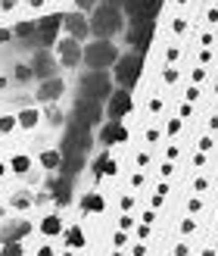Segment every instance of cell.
Segmentation results:
<instances>
[{
  "label": "cell",
  "instance_id": "1",
  "mask_svg": "<svg viewBox=\"0 0 218 256\" xmlns=\"http://www.w3.org/2000/svg\"><path fill=\"white\" fill-rule=\"evenodd\" d=\"M78 91L84 100H94V104H103V100L112 97V78H109V72H94V69H87L81 78H78Z\"/></svg>",
  "mask_w": 218,
  "mask_h": 256
},
{
  "label": "cell",
  "instance_id": "2",
  "mask_svg": "<svg viewBox=\"0 0 218 256\" xmlns=\"http://www.w3.org/2000/svg\"><path fill=\"white\" fill-rule=\"evenodd\" d=\"M122 10H112V6H103L100 4L94 12H91V34H97V41H109L112 34L122 32Z\"/></svg>",
  "mask_w": 218,
  "mask_h": 256
},
{
  "label": "cell",
  "instance_id": "3",
  "mask_svg": "<svg viewBox=\"0 0 218 256\" xmlns=\"http://www.w3.org/2000/svg\"><path fill=\"white\" fill-rule=\"evenodd\" d=\"M119 50H115V44L112 41H97V44H87L84 47V66L87 69H94V72H106L109 66H115L119 62Z\"/></svg>",
  "mask_w": 218,
  "mask_h": 256
},
{
  "label": "cell",
  "instance_id": "4",
  "mask_svg": "<svg viewBox=\"0 0 218 256\" xmlns=\"http://www.w3.org/2000/svg\"><path fill=\"white\" fill-rule=\"evenodd\" d=\"M140 72H144V56L131 50V54H122V56H119V62H115V75H112V78L119 82L125 91H131V88L140 82Z\"/></svg>",
  "mask_w": 218,
  "mask_h": 256
},
{
  "label": "cell",
  "instance_id": "5",
  "mask_svg": "<svg viewBox=\"0 0 218 256\" xmlns=\"http://www.w3.org/2000/svg\"><path fill=\"white\" fill-rule=\"evenodd\" d=\"M153 32H156V19H131V25H128V44L134 47V54L144 56L150 50Z\"/></svg>",
  "mask_w": 218,
  "mask_h": 256
},
{
  "label": "cell",
  "instance_id": "6",
  "mask_svg": "<svg viewBox=\"0 0 218 256\" xmlns=\"http://www.w3.org/2000/svg\"><path fill=\"white\" fill-rule=\"evenodd\" d=\"M59 25H62V16L59 12H47V16L37 19V28H34V38L31 41L41 44V50H50L56 44V38H59Z\"/></svg>",
  "mask_w": 218,
  "mask_h": 256
},
{
  "label": "cell",
  "instance_id": "7",
  "mask_svg": "<svg viewBox=\"0 0 218 256\" xmlns=\"http://www.w3.org/2000/svg\"><path fill=\"white\" fill-rule=\"evenodd\" d=\"M31 72H34V78H41V82H47V78H56V69H59V60L50 54V50H37V54L31 56Z\"/></svg>",
  "mask_w": 218,
  "mask_h": 256
},
{
  "label": "cell",
  "instance_id": "8",
  "mask_svg": "<svg viewBox=\"0 0 218 256\" xmlns=\"http://www.w3.org/2000/svg\"><path fill=\"white\" fill-rule=\"evenodd\" d=\"M106 110H109V122H122L128 112L134 110V97H131V91H125V88H119V91H112V97L106 100Z\"/></svg>",
  "mask_w": 218,
  "mask_h": 256
},
{
  "label": "cell",
  "instance_id": "9",
  "mask_svg": "<svg viewBox=\"0 0 218 256\" xmlns=\"http://www.w3.org/2000/svg\"><path fill=\"white\" fill-rule=\"evenodd\" d=\"M75 122H81V125H87V128H91V125H97L100 119H103V104H94V100H84V97H78V100H75Z\"/></svg>",
  "mask_w": 218,
  "mask_h": 256
},
{
  "label": "cell",
  "instance_id": "10",
  "mask_svg": "<svg viewBox=\"0 0 218 256\" xmlns=\"http://www.w3.org/2000/svg\"><path fill=\"white\" fill-rule=\"evenodd\" d=\"M56 54H59V62L66 69H75L78 62L84 60V47L78 41H72V38H62V41L56 44Z\"/></svg>",
  "mask_w": 218,
  "mask_h": 256
},
{
  "label": "cell",
  "instance_id": "11",
  "mask_svg": "<svg viewBox=\"0 0 218 256\" xmlns=\"http://www.w3.org/2000/svg\"><path fill=\"white\" fill-rule=\"evenodd\" d=\"M62 28L69 32V38L72 41H81V38H87L91 34V22L84 19V12H66V16H62Z\"/></svg>",
  "mask_w": 218,
  "mask_h": 256
},
{
  "label": "cell",
  "instance_id": "12",
  "mask_svg": "<svg viewBox=\"0 0 218 256\" xmlns=\"http://www.w3.org/2000/svg\"><path fill=\"white\" fill-rule=\"evenodd\" d=\"M162 0H125V12L131 19H156Z\"/></svg>",
  "mask_w": 218,
  "mask_h": 256
},
{
  "label": "cell",
  "instance_id": "13",
  "mask_svg": "<svg viewBox=\"0 0 218 256\" xmlns=\"http://www.w3.org/2000/svg\"><path fill=\"white\" fill-rule=\"evenodd\" d=\"M122 140H128V132L122 122H106L103 128H100V144H122Z\"/></svg>",
  "mask_w": 218,
  "mask_h": 256
},
{
  "label": "cell",
  "instance_id": "14",
  "mask_svg": "<svg viewBox=\"0 0 218 256\" xmlns=\"http://www.w3.org/2000/svg\"><path fill=\"white\" fill-rule=\"evenodd\" d=\"M28 234H31V222H25V219L9 222V225L3 228V244H19V240L28 238Z\"/></svg>",
  "mask_w": 218,
  "mask_h": 256
},
{
  "label": "cell",
  "instance_id": "15",
  "mask_svg": "<svg viewBox=\"0 0 218 256\" xmlns=\"http://www.w3.org/2000/svg\"><path fill=\"white\" fill-rule=\"evenodd\" d=\"M62 91H66L62 78H47V82H41V88H37V97H41L44 104H53V100L62 97Z\"/></svg>",
  "mask_w": 218,
  "mask_h": 256
},
{
  "label": "cell",
  "instance_id": "16",
  "mask_svg": "<svg viewBox=\"0 0 218 256\" xmlns=\"http://www.w3.org/2000/svg\"><path fill=\"white\" fill-rule=\"evenodd\" d=\"M72 200V178H56L53 182V203H59V206H66V203Z\"/></svg>",
  "mask_w": 218,
  "mask_h": 256
},
{
  "label": "cell",
  "instance_id": "17",
  "mask_svg": "<svg viewBox=\"0 0 218 256\" xmlns=\"http://www.w3.org/2000/svg\"><path fill=\"white\" fill-rule=\"evenodd\" d=\"M94 175H97V178L115 175V160L109 156V153H103V156H97V162H94Z\"/></svg>",
  "mask_w": 218,
  "mask_h": 256
},
{
  "label": "cell",
  "instance_id": "18",
  "mask_svg": "<svg viewBox=\"0 0 218 256\" xmlns=\"http://www.w3.org/2000/svg\"><path fill=\"white\" fill-rule=\"evenodd\" d=\"M41 232L47 238H56L62 232V219H59V216H44V219H41Z\"/></svg>",
  "mask_w": 218,
  "mask_h": 256
},
{
  "label": "cell",
  "instance_id": "19",
  "mask_svg": "<svg viewBox=\"0 0 218 256\" xmlns=\"http://www.w3.org/2000/svg\"><path fill=\"white\" fill-rule=\"evenodd\" d=\"M66 244L72 247V250H78V247H84V232H81V225H72V228H66Z\"/></svg>",
  "mask_w": 218,
  "mask_h": 256
},
{
  "label": "cell",
  "instance_id": "20",
  "mask_svg": "<svg viewBox=\"0 0 218 256\" xmlns=\"http://www.w3.org/2000/svg\"><path fill=\"white\" fill-rule=\"evenodd\" d=\"M37 162H41L44 169H59V166H62V156H59V150H44L41 156H37Z\"/></svg>",
  "mask_w": 218,
  "mask_h": 256
},
{
  "label": "cell",
  "instance_id": "21",
  "mask_svg": "<svg viewBox=\"0 0 218 256\" xmlns=\"http://www.w3.org/2000/svg\"><path fill=\"white\" fill-rule=\"evenodd\" d=\"M81 210H84V212H100V210H103V197H100L97 190H91V194H84V200H81Z\"/></svg>",
  "mask_w": 218,
  "mask_h": 256
},
{
  "label": "cell",
  "instance_id": "22",
  "mask_svg": "<svg viewBox=\"0 0 218 256\" xmlns=\"http://www.w3.org/2000/svg\"><path fill=\"white\" fill-rule=\"evenodd\" d=\"M16 119H19V125H22V128H37V122H41V112L28 106V110H22Z\"/></svg>",
  "mask_w": 218,
  "mask_h": 256
},
{
  "label": "cell",
  "instance_id": "23",
  "mask_svg": "<svg viewBox=\"0 0 218 256\" xmlns=\"http://www.w3.org/2000/svg\"><path fill=\"white\" fill-rule=\"evenodd\" d=\"M9 169L16 172V175H25V172L31 169V156H25V153H19V156H12V160H9Z\"/></svg>",
  "mask_w": 218,
  "mask_h": 256
},
{
  "label": "cell",
  "instance_id": "24",
  "mask_svg": "<svg viewBox=\"0 0 218 256\" xmlns=\"http://www.w3.org/2000/svg\"><path fill=\"white\" fill-rule=\"evenodd\" d=\"M34 28H37V22H19L16 28H12V34L16 38H34Z\"/></svg>",
  "mask_w": 218,
  "mask_h": 256
},
{
  "label": "cell",
  "instance_id": "25",
  "mask_svg": "<svg viewBox=\"0 0 218 256\" xmlns=\"http://www.w3.org/2000/svg\"><path fill=\"white\" fill-rule=\"evenodd\" d=\"M12 78H16V82H31V78H34V72H31V66H22V62H19L16 72H12Z\"/></svg>",
  "mask_w": 218,
  "mask_h": 256
},
{
  "label": "cell",
  "instance_id": "26",
  "mask_svg": "<svg viewBox=\"0 0 218 256\" xmlns=\"http://www.w3.org/2000/svg\"><path fill=\"white\" fill-rule=\"evenodd\" d=\"M16 125H19V119H16V116H0V132H3V134H9Z\"/></svg>",
  "mask_w": 218,
  "mask_h": 256
},
{
  "label": "cell",
  "instance_id": "27",
  "mask_svg": "<svg viewBox=\"0 0 218 256\" xmlns=\"http://www.w3.org/2000/svg\"><path fill=\"white\" fill-rule=\"evenodd\" d=\"M165 194H169V184H159V188H156V194H153V210H156V206H162Z\"/></svg>",
  "mask_w": 218,
  "mask_h": 256
},
{
  "label": "cell",
  "instance_id": "28",
  "mask_svg": "<svg viewBox=\"0 0 218 256\" xmlns=\"http://www.w3.org/2000/svg\"><path fill=\"white\" fill-rule=\"evenodd\" d=\"M0 256H22V244H3Z\"/></svg>",
  "mask_w": 218,
  "mask_h": 256
},
{
  "label": "cell",
  "instance_id": "29",
  "mask_svg": "<svg viewBox=\"0 0 218 256\" xmlns=\"http://www.w3.org/2000/svg\"><path fill=\"white\" fill-rule=\"evenodd\" d=\"M178 75H181V72H178L175 66H169V69L162 72V82H165V84H175V82H178Z\"/></svg>",
  "mask_w": 218,
  "mask_h": 256
},
{
  "label": "cell",
  "instance_id": "30",
  "mask_svg": "<svg viewBox=\"0 0 218 256\" xmlns=\"http://www.w3.org/2000/svg\"><path fill=\"white\" fill-rule=\"evenodd\" d=\"M190 78H194V88H197V84H203V82H206V69L197 66L194 72H190Z\"/></svg>",
  "mask_w": 218,
  "mask_h": 256
},
{
  "label": "cell",
  "instance_id": "31",
  "mask_svg": "<svg viewBox=\"0 0 218 256\" xmlns=\"http://www.w3.org/2000/svg\"><path fill=\"white\" fill-rule=\"evenodd\" d=\"M12 206H16V210H28V206H31V200L25 197V194H19V197H12Z\"/></svg>",
  "mask_w": 218,
  "mask_h": 256
},
{
  "label": "cell",
  "instance_id": "32",
  "mask_svg": "<svg viewBox=\"0 0 218 256\" xmlns=\"http://www.w3.org/2000/svg\"><path fill=\"white\" fill-rule=\"evenodd\" d=\"M47 119H50V125H59V122H62V112H59L56 106H50V110H47Z\"/></svg>",
  "mask_w": 218,
  "mask_h": 256
},
{
  "label": "cell",
  "instance_id": "33",
  "mask_svg": "<svg viewBox=\"0 0 218 256\" xmlns=\"http://www.w3.org/2000/svg\"><path fill=\"white\" fill-rule=\"evenodd\" d=\"M194 190H197V194H203V190H209V178H206V175H200L197 182H194Z\"/></svg>",
  "mask_w": 218,
  "mask_h": 256
},
{
  "label": "cell",
  "instance_id": "34",
  "mask_svg": "<svg viewBox=\"0 0 218 256\" xmlns=\"http://www.w3.org/2000/svg\"><path fill=\"white\" fill-rule=\"evenodd\" d=\"M172 32L175 34H187V19H175L172 22Z\"/></svg>",
  "mask_w": 218,
  "mask_h": 256
},
{
  "label": "cell",
  "instance_id": "35",
  "mask_svg": "<svg viewBox=\"0 0 218 256\" xmlns=\"http://www.w3.org/2000/svg\"><path fill=\"white\" fill-rule=\"evenodd\" d=\"M75 6H78V12H84V10H97V0H75Z\"/></svg>",
  "mask_w": 218,
  "mask_h": 256
},
{
  "label": "cell",
  "instance_id": "36",
  "mask_svg": "<svg viewBox=\"0 0 218 256\" xmlns=\"http://www.w3.org/2000/svg\"><path fill=\"white\" fill-rule=\"evenodd\" d=\"M119 228H122V232H128V228H134V219H131V212H125L122 219H119Z\"/></svg>",
  "mask_w": 218,
  "mask_h": 256
},
{
  "label": "cell",
  "instance_id": "37",
  "mask_svg": "<svg viewBox=\"0 0 218 256\" xmlns=\"http://www.w3.org/2000/svg\"><path fill=\"white\" fill-rule=\"evenodd\" d=\"M212 41H215V38H212V32H203V34H200V44L206 47V50H212Z\"/></svg>",
  "mask_w": 218,
  "mask_h": 256
},
{
  "label": "cell",
  "instance_id": "38",
  "mask_svg": "<svg viewBox=\"0 0 218 256\" xmlns=\"http://www.w3.org/2000/svg\"><path fill=\"white\" fill-rule=\"evenodd\" d=\"M190 232H197V222L194 219H184L181 222V234H190Z\"/></svg>",
  "mask_w": 218,
  "mask_h": 256
},
{
  "label": "cell",
  "instance_id": "39",
  "mask_svg": "<svg viewBox=\"0 0 218 256\" xmlns=\"http://www.w3.org/2000/svg\"><path fill=\"white\" fill-rule=\"evenodd\" d=\"M206 62H212V50H206V47H203V50H200V66L206 69Z\"/></svg>",
  "mask_w": 218,
  "mask_h": 256
},
{
  "label": "cell",
  "instance_id": "40",
  "mask_svg": "<svg viewBox=\"0 0 218 256\" xmlns=\"http://www.w3.org/2000/svg\"><path fill=\"white\" fill-rule=\"evenodd\" d=\"M165 132H169V134L175 138L178 132H181V119H172V122H169V128H165Z\"/></svg>",
  "mask_w": 218,
  "mask_h": 256
},
{
  "label": "cell",
  "instance_id": "41",
  "mask_svg": "<svg viewBox=\"0 0 218 256\" xmlns=\"http://www.w3.org/2000/svg\"><path fill=\"white\" fill-rule=\"evenodd\" d=\"M190 112H194V106H190V104H181V110H178V119H190Z\"/></svg>",
  "mask_w": 218,
  "mask_h": 256
},
{
  "label": "cell",
  "instance_id": "42",
  "mask_svg": "<svg viewBox=\"0 0 218 256\" xmlns=\"http://www.w3.org/2000/svg\"><path fill=\"white\" fill-rule=\"evenodd\" d=\"M212 150V138L206 134V138H200V153H209Z\"/></svg>",
  "mask_w": 218,
  "mask_h": 256
},
{
  "label": "cell",
  "instance_id": "43",
  "mask_svg": "<svg viewBox=\"0 0 218 256\" xmlns=\"http://www.w3.org/2000/svg\"><path fill=\"white\" fill-rule=\"evenodd\" d=\"M159 140V128H147V144H156Z\"/></svg>",
  "mask_w": 218,
  "mask_h": 256
},
{
  "label": "cell",
  "instance_id": "44",
  "mask_svg": "<svg viewBox=\"0 0 218 256\" xmlns=\"http://www.w3.org/2000/svg\"><path fill=\"white\" fill-rule=\"evenodd\" d=\"M197 97H200V88H194V84H190V88H187V104H194Z\"/></svg>",
  "mask_w": 218,
  "mask_h": 256
},
{
  "label": "cell",
  "instance_id": "45",
  "mask_svg": "<svg viewBox=\"0 0 218 256\" xmlns=\"http://www.w3.org/2000/svg\"><path fill=\"white\" fill-rule=\"evenodd\" d=\"M16 6H19V0H0V10H6V12L16 10Z\"/></svg>",
  "mask_w": 218,
  "mask_h": 256
},
{
  "label": "cell",
  "instance_id": "46",
  "mask_svg": "<svg viewBox=\"0 0 218 256\" xmlns=\"http://www.w3.org/2000/svg\"><path fill=\"white\" fill-rule=\"evenodd\" d=\"M103 6H112V10H125V0H103Z\"/></svg>",
  "mask_w": 218,
  "mask_h": 256
},
{
  "label": "cell",
  "instance_id": "47",
  "mask_svg": "<svg viewBox=\"0 0 218 256\" xmlns=\"http://www.w3.org/2000/svg\"><path fill=\"white\" fill-rule=\"evenodd\" d=\"M150 112H162V100H159V97L150 100Z\"/></svg>",
  "mask_w": 218,
  "mask_h": 256
},
{
  "label": "cell",
  "instance_id": "48",
  "mask_svg": "<svg viewBox=\"0 0 218 256\" xmlns=\"http://www.w3.org/2000/svg\"><path fill=\"white\" fill-rule=\"evenodd\" d=\"M131 206H134V197H131V194H125V197H122V210L128 212V210H131Z\"/></svg>",
  "mask_w": 218,
  "mask_h": 256
},
{
  "label": "cell",
  "instance_id": "49",
  "mask_svg": "<svg viewBox=\"0 0 218 256\" xmlns=\"http://www.w3.org/2000/svg\"><path fill=\"white\" fill-rule=\"evenodd\" d=\"M178 56H181V47H178V44H175V47H169V62H175Z\"/></svg>",
  "mask_w": 218,
  "mask_h": 256
},
{
  "label": "cell",
  "instance_id": "50",
  "mask_svg": "<svg viewBox=\"0 0 218 256\" xmlns=\"http://www.w3.org/2000/svg\"><path fill=\"white\" fill-rule=\"evenodd\" d=\"M140 219H144V225H153V219H156V212H153V210H147L144 216H140Z\"/></svg>",
  "mask_w": 218,
  "mask_h": 256
},
{
  "label": "cell",
  "instance_id": "51",
  "mask_svg": "<svg viewBox=\"0 0 218 256\" xmlns=\"http://www.w3.org/2000/svg\"><path fill=\"white\" fill-rule=\"evenodd\" d=\"M200 210H203V200L194 197V200H190V212H200Z\"/></svg>",
  "mask_w": 218,
  "mask_h": 256
},
{
  "label": "cell",
  "instance_id": "52",
  "mask_svg": "<svg viewBox=\"0 0 218 256\" xmlns=\"http://www.w3.org/2000/svg\"><path fill=\"white\" fill-rule=\"evenodd\" d=\"M37 256H56V253H53V247H50V244H44L41 250H37Z\"/></svg>",
  "mask_w": 218,
  "mask_h": 256
},
{
  "label": "cell",
  "instance_id": "53",
  "mask_svg": "<svg viewBox=\"0 0 218 256\" xmlns=\"http://www.w3.org/2000/svg\"><path fill=\"white\" fill-rule=\"evenodd\" d=\"M172 172H175V166H172V162H162V178H169Z\"/></svg>",
  "mask_w": 218,
  "mask_h": 256
},
{
  "label": "cell",
  "instance_id": "54",
  "mask_svg": "<svg viewBox=\"0 0 218 256\" xmlns=\"http://www.w3.org/2000/svg\"><path fill=\"white\" fill-rule=\"evenodd\" d=\"M112 240H115V247H125V240H128V238H125V232H119V234H115Z\"/></svg>",
  "mask_w": 218,
  "mask_h": 256
},
{
  "label": "cell",
  "instance_id": "55",
  "mask_svg": "<svg viewBox=\"0 0 218 256\" xmlns=\"http://www.w3.org/2000/svg\"><path fill=\"white\" fill-rule=\"evenodd\" d=\"M194 166H206V153H197V156H194Z\"/></svg>",
  "mask_w": 218,
  "mask_h": 256
},
{
  "label": "cell",
  "instance_id": "56",
  "mask_svg": "<svg viewBox=\"0 0 218 256\" xmlns=\"http://www.w3.org/2000/svg\"><path fill=\"white\" fill-rule=\"evenodd\" d=\"M25 4H28L31 10H41V6H44V0H25Z\"/></svg>",
  "mask_w": 218,
  "mask_h": 256
},
{
  "label": "cell",
  "instance_id": "57",
  "mask_svg": "<svg viewBox=\"0 0 218 256\" xmlns=\"http://www.w3.org/2000/svg\"><path fill=\"white\" fill-rule=\"evenodd\" d=\"M9 38H12V32H9V28H0V41H9Z\"/></svg>",
  "mask_w": 218,
  "mask_h": 256
},
{
  "label": "cell",
  "instance_id": "58",
  "mask_svg": "<svg viewBox=\"0 0 218 256\" xmlns=\"http://www.w3.org/2000/svg\"><path fill=\"white\" fill-rule=\"evenodd\" d=\"M209 22H218V10H209V16H206Z\"/></svg>",
  "mask_w": 218,
  "mask_h": 256
},
{
  "label": "cell",
  "instance_id": "59",
  "mask_svg": "<svg viewBox=\"0 0 218 256\" xmlns=\"http://www.w3.org/2000/svg\"><path fill=\"white\" fill-rule=\"evenodd\" d=\"M3 175H6V166H3V162H0V178H3Z\"/></svg>",
  "mask_w": 218,
  "mask_h": 256
},
{
  "label": "cell",
  "instance_id": "60",
  "mask_svg": "<svg viewBox=\"0 0 218 256\" xmlns=\"http://www.w3.org/2000/svg\"><path fill=\"white\" fill-rule=\"evenodd\" d=\"M209 125H212V128H218V116H212V122H209Z\"/></svg>",
  "mask_w": 218,
  "mask_h": 256
},
{
  "label": "cell",
  "instance_id": "61",
  "mask_svg": "<svg viewBox=\"0 0 218 256\" xmlns=\"http://www.w3.org/2000/svg\"><path fill=\"white\" fill-rule=\"evenodd\" d=\"M178 4H181V6H184V4H190V0H178Z\"/></svg>",
  "mask_w": 218,
  "mask_h": 256
},
{
  "label": "cell",
  "instance_id": "62",
  "mask_svg": "<svg viewBox=\"0 0 218 256\" xmlns=\"http://www.w3.org/2000/svg\"><path fill=\"white\" fill-rule=\"evenodd\" d=\"M62 256H75V253H62Z\"/></svg>",
  "mask_w": 218,
  "mask_h": 256
},
{
  "label": "cell",
  "instance_id": "63",
  "mask_svg": "<svg viewBox=\"0 0 218 256\" xmlns=\"http://www.w3.org/2000/svg\"><path fill=\"white\" fill-rule=\"evenodd\" d=\"M215 97H218V84H215Z\"/></svg>",
  "mask_w": 218,
  "mask_h": 256
},
{
  "label": "cell",
  "instance_id": "64",
  "mask_svg": "<svg viewBox=\"0 0 218 256\" xmlns=\"http://www.w3.org/2000/svg\"><path fill=\"white\" fill-rule=\"evenodd\" d=\"M112 256H122V253H112Z\"/></svg>",
  "mask_w": 218,
  "mask_h": 256
}]
</instances>
